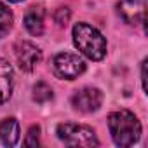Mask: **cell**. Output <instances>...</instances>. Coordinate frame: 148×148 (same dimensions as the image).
<instances>
[{"label":"cell","instance_id":"4","mask_svg":"<svg viewBox=\"0 0 148 148\" xmlns=\"http://www.w3.org/2000/svg\"><path fill=\"white\" fill-rule=\"evenodd\" d=\"M54 73L59 79H66V80H73L79 75L86 71V63L79 54L73 52H59L54 61Z\"/></svg>","mask_w":148,"mask_h":148},{"label":"cell","instance_id":"6","mask_svg":"<svg viewBox=\"0 0 148 148\" xmlns=\"http://www.w3.org/2000/svg\"><path fill=\"white\" fill-rule=\"evenodd\" d=\"M16 59L21 70L32 71L42 61V51L32 42H19L16 45Z\"/></svg>","mask_w":148,"mask_h":148},{"label":"cell","instance_id":"3","mask_svg":"<svg viewBox=\"0 0 148 148\" xmlns=\"http://www.w3.org/2000/svg\"><path fill=\"white\" fill-rule=\"evenodd\" d=\"M56 134L68 146H98L99 145V141L91 127L73 124V122L59 124Z\"/></svg>","mask_w":148,"mask_h":148},{"label":"cell","instance_id":"12","mask_svg":"<svg viewBox=\"0 0 148 148\" xmlns=\"http://www.w3.org/2000/svg\"><path fill=\"white\" fill-rule=\"evenodd\" d=\"M33 99L37 103H47V101H51L52 99V89H51V86L45 84V82H42V80L37 82L35 87H33Z\"/></svg>","mask_w":148,"mask_h":148},{"label":"cell","instance_id":"10","mask_svg":"<svg viewBox=\"0 0 148 148\" xmlns=\"http://www.w3.org/2000/svg\"><path fill=\"white\" fill-rule=\"evenodd\" d=\"M0 141L5 146H14L19 141V124L16 119H4L0 122Z\"/></svg>","mask_w":148,"mask_h":148},{"label":"cell","instance_id":"8","mask_svg":"<svg viewBox=\"0 0 148 148\" xmlns=\"http://www.w3.org/2000/svg\"><path fill=\"white\" fill-rule=\"evenodd\" d=\"M25 28L35 35L40 37L44 32V9L40 5H32L25 14Z\"/></svg>","mask_w":148,"mask_h":148},{"label":"cell","instance_id":"13","mask_svg":"<svg viewBox=\"0 0 148 148\" xmlns=\"http://www.w3.org/2000/svg\"><path fill=\"white\" fill-rule=\"evenodd\" d=\"M38 134H40L38 125H32L30 131H28V136H26V139H25V145H26V146H37V145H38Z\"/></svg>","mask_w":148,"mask_h":148},{"label":"cell","instance_id":"9","mask_svg":"<svg viewBox=\"0 0 148 148\" xmlns=\"http://www.w3.org/2000/svg\"><path fill=\"white\" fill-rule=\"evenodd\" d=\"M12 66L5 61L0 59V105L5 103L11 98L12 92Z\"/></svg>","mask_w":148,"mask_h":148},{"label":"cell","instance_id":"2","mask_svg":"<svg viewBox=\"0 0 148 148\" xmlns=\"http://www.w3.org/2000/svg\"><path fill=\"white\" fill-rule=\"evenodd\" d=\"M73 42L77 49L92 61H99L106 56L105 37L87 23H77L73 26Z\"/></svg>","mask_w":148,"mask_h":148},{"label":"cell","instance_id":"16","mask_svg":"<svg viewBox=\"0 0 148 148\" xmlns=\"http://www.w3.org/2000/svg\"><path fill=\"white\" fill-rule=\"evenodd\" d=\"M9 2H21V0H9Z\"/></svg>","mask_w":148,"mask_h":148},{"label":"cell","instance_id":"14","mask_svg":"<svg viewBox=\"0 0 148 148\" xmlns=\"http://www.w3.org/2000/svg\"><path fill=\"white\" fill-rule=\"evenodd\" d=\"M54 19H56V23H58L59 26H66V23H68V19H70V9H66V7H59V9L56 11Z\"/></svg>","mask_w":148,"mask_h":148},{"label":"cell","instance_id":"11","mask_svg":"<svg viewBox=\"0 0 148 148\" xmlns=\"http://www.w3.org/2000/svg\"><path fill=\"white\" fill-rule=\"evenodd\" d=\"M12 21H14V18H12L11 9H9L5 4L0 2V38H4V37L11 32Z\"/></svg>","mask_w":148,"mask_h":148},{"label":"cell","instance_id":"1","mask_svg":"<svg viewBox=\"0 0 148 148\" xmlns=\"http://www.w3.org/2000/svg\"><path fill=\"white\" fill-rule=\"evenodd\" d=\"M108 129L117 146H132L141 136V124L129 110H119L108 115Z\"/></svg>","mask_w":148,"mask_h":148},{"label":"cell","instance_id":"5","mask_svg":"<svg viewBox=\"0 0 148 148\" xmlns=\"http://www.w3.org/2000/svg\"><path fill=\"white\" fill-rule=\"evenodd\" d=\"M101 103H103V92L96 87H84L77 91L71 98V105L84 113L96 112L101 106Z\"/></svg>","mask_w":148,"mask_h":148},{"label":"cell","instance_id":"7","mask_svg":"<svg viewBox=\"0 0 148 148\" xmlns=\"http://www.w3.org/2000/svg\"><path fill=\"white\" fill-rule=\"evenodd\" d=\"M119 14L129 25H141L145 21V7L146 0H120L119 2Z\"/></svg>","mask_w":148,"mask_h":148},{"label":"cell","instance_id":"15","mask_svg":"<svg viewBox=\"0 0 148 148\" xmlns=\"http://www.w3.org/2000/svg\"><path fill=\"white\" fill-rule=\"evenodd\" d=\"M145 63H146V61H143V64H141V82H143V89L146 91V79H145Z\"/></svg>","mask_w":148,"mask_h":148}]
</instances>
